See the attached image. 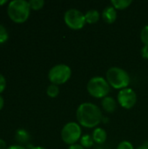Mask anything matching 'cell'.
<instances>
[{"label":"cell","mask_w":148,"mask_h":149,"mask_svg":"<svg viewBox=\"0 0 148 149\" xmlns=\"http://www.w3.org/2000/svg\"><path fill=\"white\" fill-rule=\"evenodd\" d=\"M140 53L143 58L148 60V45H144L142 49L140 50Z\"/></svg>","instance_id":"cell-22"},{"label":"cell","mask_w":148,"mask_h":149,"mask_svg":"<svg viewBox=\"0 0 148 149\" xmlns=\"http://www.w3.org/2000/svg\"><path fill=\"white\" fill-rule=\"evenodd\" d=\"M140 40L144 45H148V24L145 25L140 31Z\"/></svg>","instance_id":"cell-19"},{"label":"cell","mask_w":148,"mask_h":149,"mask_svg":"<svg viewBox=\"0 0 148 149\" xmlns=\"http://www.w3.org/2000/svg\"><path fill=\"white\" fill-rule=\"evenodd\" d=\"M117 149H134L132 142L128 141H122L117 146Z\"/></svg>","instance_id":"cell-20"},{"label":"cell","mask_w":148,"mask_h":149,"mask_svg":"<svg viewBox=\"0 0 148 149\" xmlns=\"http://www.w3.org/2000/svg\"><path fill=\"white\" fill-rule=\"evenodd\" d=\"M136 149H148V143H145V144H142L140 146H139Z\"/></svg>","instance_id":"cell-27"},{"label":"cell","mask_w":148,"mask_h":149,"mask_svg":"<svg viewBox=\"0 0 148 149\" xmlns=\"http://www.w3.org/2000/svg\"><path fill=\"white\" fill-rule=\"evenodd\" d=\"M100 16H101V14L97 10H87L85 13V17L86 24H93L98 23L99 18H100Z\"/></svg>","instance_id":"cell-12"},{"label":"cell","mask_w":148,"mask_h":149,"mask_svg":"<svg viewBox=\"0 0 148 149\" xmlns=\"http://www.w3.org/2000/svg\"><path fill=\"white\" fill-rule=\"evenodd\" d=\"M7 149H27L26 148L21 146V145H12V146H10L8 147Z\"/></svg>","instance_id":"cell-24"},{"label":"cell","mask_w":148,"mask_h":149,"mask_svg":"<svg viewBox=\"0 0 148 149\" xmlns=\"http://www.w3.org/2000/svg\"><path fill=\"white\" fill-rule=\"evenodd\" d=\"M7 146H6V142L3 140L0 139V149H7Z\"/></svg>","instance_id":"cell-25"},{"label":"cell","mask_w":148,"mask_h":149,"mask_svg":"<svg viewBox=\"0 0 148 149\" xmlns=\"http://www.w3.org/2000/svg\"><path fill=\"white\" fill-rule=\"evenodd\" d=\"M68 149H85L84 147H82L79 143H76L73 145H71L68 147Z\"/></svg>","instance_id":"cell-23"},{"label":"cell","mask_w":148,"mask_h":149,"mask_svg":"<svg viewBox=\"0 0 148 149\" xmlns=\"http://www.w3.org/2000/svg\"><path fill=\"white\" fill-rule=\"evenodd\" d=\"M7 14L9 17L16 24H23L30 17L31 8L28 1L12 0L9 2L7 7Z\"/></svg>","instance_id":"cell-2"},{"label":"cell","mask_w":148,"mask_h":149,"mask_svg":"<svg viewBox=\"0 0 148 149\" xmlns=\"http://www.w3.org/2000/svg\"><path fill=\"white\" fill-rule=\"evenodd\" d=\"M46 94L50 98H56L59 94V87L57 85L51 84L47 86L46 89Z\"/></svg>","instance_id":"cell-16"},{"label":"cell","mask_w":148,"mask_h":149,"mask_svg":"<svg viewBox=\"0 0 148 149\" xmlns=\"http://www.w3.org/2000/svg\"><path fill=\"white\" fill-rule=\"evenodd\" d=\"M6 3H7V0H0V6L5 4Z\"/></svg>","instance_id":"cell-28"},{"label":"cell","mask_w":148,"mask_h":149,"mask_svg":"<svg viewBox=\"0 0 148 149\" xmlns=\"http://www.w3.org/2000/svg\"><path fill=\"white\" fill-rule=\"evenodd\" d=\"M133 3L132 0H112L111 5H113L116 10H123L127 9Z\"/></svg>","instance_id":"cell-14"},{"label":"cell","mask_w":148,"mask_h":149,"mask_svg":"<svg viewBox=\"0 0 148 149\" xmlns=\"http://www.w3.org/2000/svg\"><path fill=\"white\" fill-rule=\"evenodd\" d=\"M61 139L68 146L78 143L82 137L81 126L75 121L66 123L61 130Z\"/></svg>","instance_id":"cell-6"},{"label":"cell","mask_w":148,"mask_h":149,"mask_svg":"<svg viewBox=\"0 0 148 149\" xmlns=\"http://www.w3.org/2000/svg\"><path fill=\"white\" fill-rule=\"evenodd\" d=\"M101 17L106 23L113 24L117 20V17H118L117 10L113 5H108L103 10L101 13Z\"/></svg>","instance_id":"cell-9"},{"label":"cell","mask_w":148,"mask_h":149,"mask_svg":"<svg viewBox=\"0 0 148 149\" xmlns=\"http://www.w3.org/2000/svg\"><path fill=\"white\" fill-rule=\"evenodd\" d=\"M92 137L93 139L94 143L99 144V145H102L106 141L107 133L104 128L98 127L94 128V130L92 134Z\"/></svg>","instance_id":"cell-11"},{"label":"cell","mask_w":148,"mask_h":149,"mask_svg":"<svg viewBox=\"0 0 148 149\" xmlns=\"http://www.w3.org/2000/svg\"><path fill=\"white\" fill-rule=\"evenodd\" d=\"M106 79L111 87L120 91L127 88L131 82L129 73L119 66L110 67L106 73Z\"/></svg>","instance_id":"cell-3"},{"label":"cell","mask_w":148,"mask_h":149,"mask_svg":"<svg viewBox=\"0 0 148 149\" xmlns=\"http://www.w3.org/2000/svg\"><path fill=\"white\" fill-rule=\"evenodd\" d=\"M101 106L105 112H106L108 113H113L117 109L118 101L111 96H106L104 99H102Z\"/></svg>","instance_id":"cell-10"},{"label":"cell","mask_w":148,"mask_h":149,"mask_svg":"<svg viewBox=\"0 0 148 149\" xmlns=\"http://www.w3.org/2000/svg\"><path fill=\"white\" fill-rule=\"evenodd\" d=\"M9 39V32L7 29L0 24V45L4 44Z\"/></svg>","instance_id":"cell-18"},{"label":"cell","mask_w":148,"mask_h":149,"mask_svg":"<svg viewBox=\"0 0 148 149\" xmlns=\"http://www.w3.org/2000/svg\"><path fill=\"white\" fill-rule=\"evenodd\" d=\"M86 90L90 96L95 99H104L108 96L111 86L106 78L102 76H95L90 79L86 84Z\"/></svg>","instance_id":"cell-4"},{"label":"cell","mask_w":148,"mask_h":149,"mask_svg":"<svg viewBox=\"0 0 148 149\" xmlns=\"http://www.w3.org/2000/svg\"><path fill=\"white\" fill-rule=\"evenodd\" d=\"M6 87V79L3 74L0 73V94L5 90Z\"/></svg>","instance_id":"cell-21"},{"label":"cell","mask_w":148,"mask_h":149,"mask_svg":"<svg viewBox=\"0 0 148 149\" xmlns=\"http://www.w3.org/2000/svg\"><path fill=\"white\" fill-rule=\"evenodd\" d=\"M117 101L122 108L130 110L133 108L137 103V94L135 91L130 87L122 89L118 93Z\"/></svg>","instance_id":"cell-8"},{"label":"cell","mask_w":148,"mask_h":149,"mask_svg":"<svg viewBox=\"0 0 148 149\" xmlns=\"http://www.w3.org/2000/svg\"><path fill=\"white\" fill-rule=\"evenodd\" d=\"M72 77V69L65 64H58L52 66L48 72V79L51 84L60 86L69 81Z\"/></svg>","instance_id":"cell-5"},{"label":"cell","mask_w":148,"mask_h":149,"mask_svg":"<svg viewBox=\"0 0 148 149\" xmlns=\"http://www.w3.org/2000/svg\"><path fill=\"white\" fill-rule=\"evenodd\" d=\"M31 149H46L44 147H41V146H38V147H33Z\"/></svg>","instance_id":"cell-29"},{"label":"cell","mask_w":148,"mask_h":149,"mask_svg":"<svg viewBox=\"0 0 148 149\" xmlns=\"http://www.w3.org/2000/svg\"><path fill=\"white\" fill-rule=\"evenodd\" d=\"M28 3H29L31 10H41L44 5V0H30L28 1Z\"/></svg>","instance_id":"cell-17"},{"label":"cell","mask_w":148,"mask_h":149,"mask_svg":"<svg viewBox=\"0 0 148 149\" xmlns=\"http://www.w3.org/2000/svg\"><path fill=\"white\" fill-rule=\"evenodd\" d=\"M64 21L68 28L74 31L83 29L86 24L85 14L78 9L67 10L64 14Z\"/></svg>","instance_id":"cell-7"},{"label":"cell","mask_w":148,"mask_h":149,"mask_svg":"<svg viewBox=\"0 0 148 149\" xmlns=\"http://www.w3.org/2000/svg\"><path fill=\"white\" fill-rule=\"evenodd\" d=\"M76 119L83 127L96 128L101 123L103 115L99 106L92 102H84L77 108Z\"/></svg>","instance_id":"cell-1"},{"label":"cell","mask_w":148,"mask_h":149,"mask_svg":"<svg viewBox=\"0 0 148 149\" xmlns=\"http://www.w3.org/2000/svg\"><path fill=\"white\" fill-rule=\"evenodd\" d=\"M3 106H4V100H3V96L0 94V111L3 109Z\"/></svg>","instance_id":"cell-26"},{"label":"cell","mask_w":148,"mask_h":149,"mask_svg":"<svg viewBox=\"0 0 148 149\" xmlns=\"http://www.w3.org/2000/svg\"><path fill=\"white\" fill-rule=\"evenodd\" d=\"M15 140L20 144H24L30 140V134L24 129H18L15 134Z\"/></svg>","instance_id":"cell-13"},{"label":"cell","mask_w":148,"mask_h":149,"mask_svg":"<svg viewBox=\"0 0 148 149\" xmlns=\"http://www.w3.org/2000/svg\"><path fill=\"white\" fill-rule=\"evenodd\" d=\"M79 142H80L79 144L82 147H84L85 148H92L94 145L93 139H92V135H90V134L82 135V137L79 140Z\"/></svg>","instance_id":"cell-15"}]
</instances>
